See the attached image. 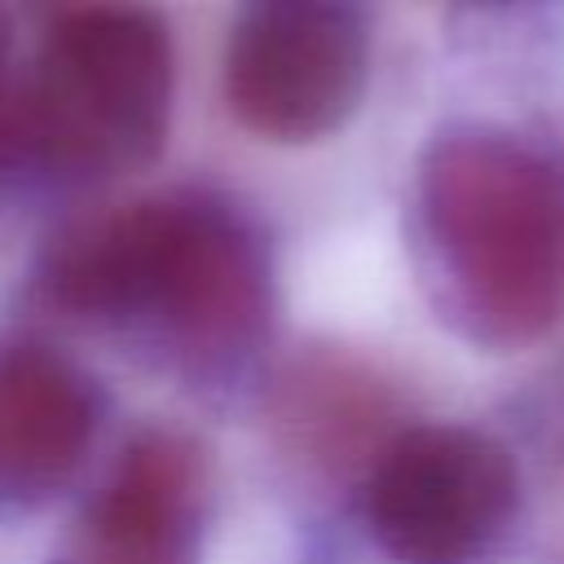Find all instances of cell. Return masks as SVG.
Masks as SVG:
<instances>
[{"label":"cell","mask_w":564,"mask_h":564,"mask_svg":"<svg viewBox=\"0 0 564 564\" xmlns=\"http://www.w3.org/2000/svg\"><path fill=\"white\" fill-rule=\"evenodd\" d=\"M520 476L476 427L401 432L370 467L366 524L397 564H476L511 529Z\"/></svg>","instance_id":"4"},{"label":"cell","mask_w":564,"mask_h":564,"mask_svg":"<svg viewBox=\"0 0 564 564\" xmlns=\"http://www.w3.org/2000/svg\"><path fill=\"white\" fill-rule=\"evenodd\" d=\"M97 432L93 383L53 348L0 344V498L40 502L84 463Z\"/></svg>","instance_id":"7"},{"label":"cell","mask_w":564,"mask_h":564,"mask_svg":"<svg viewBox=\"0 0 564 564\" xmlns=\"http://www.w3.org/2000/svg\"><path fill=\"white\" fill-rule=\"evenodd\" d=\"M207 507L203 449L167 427L132 436L84 507L66 564H194Z\"/></svg>","instance_id":"6"},{"label":"cell","mask_w":564,"mask_h":564,"mask_svg":"<svg viewBox=\"0 0 564 564\" xmlns=\"http://www.w3.org/2000/svg\"><path fill=\"white\" fill-rule=\"evenodd\" d=\"M4 57H9V13L0 0V101H4Z\"/></svg>","instance_id":"8"},{"label":"cell","mask_w":564,"mask_h":564,"mask_svg":"<svg viewBox=\"0 0 564 564\" xmlns=\"http://www.w3.org/2000/svg\"><path fill=\"white\" fill-rule=\"evenodd\" d=\"M44 291L66 313L150 322L181 352L220 361L269 322V251L220 198H141L66 225L44 251Z\"/></svg>","instance_id":"1"},{"label":"cell","mask_w":564,"mask_h":564,"mask_svg":"<svg viewBox=\"0 0 564 564\" xmlns=\"http://www.w3.org/2000/svg\"><path fill=\"white\" fill-rule=\"evenodd\" d=\"M370 40L344 0H251L225 48V97L242 128L304 145L348 123Z\"/></svg>","instance_id":"5"},{"label":"cell","mask_w":564,"mask_h":564,"mask_svg":"<svg viewBox=\"0 0 564 564\" xmlns=\"http://www.w3.org/2000/svg\"><path fill=\"white\" fill-rule=\"evenodd\" d=\"M467 4H511V0H467Z\"/></svg>","instance_id":"9"},{"label":"cell","mask_w":564,"mask_h":564,"mask_svg":"<svg viewBox=\"0 0 564 564\" xmlns=\"http://www.w3.org/2000/svg\"><path fill=\"white\" fill-rule=\"evenodd\" d=\"M423 238L471 339L533 344L564 308V159L502 128H449L419 163Z\"/></svg>","instance_id":"2"},{"label":"cell","mask_w":564,"mask_h":564,"mask_svg":"<svg viewBox=\"0 0 564 564\" xmlns=\"http://www.w3.org/2000/svg\"><path fill=\"white\" fill-rule=\"evenodd\" d=\"M172 101L167 22L141 4H84L48 31L22 88L4 97V123L18 163L97 181L163 150Z\"/></svg>","instance_id":"3"}]
</instances>
